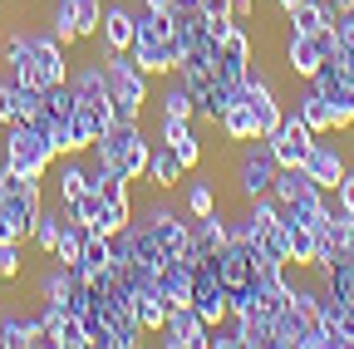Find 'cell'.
Returning a JSON list of instances; mask_svg holds the SVG:
<instances>
[{"instance_id": "33", "label": "cell", "mask_w": 354, "mask_h": 349, "mask_svg": "<svg viewBox=\"0 0 354 349\" xmlns=\"http://www.w3.org/2000/svg\"><path fill=\"white\" fill-rule=\"evenodd\" d=\"M59 6H64V15H69V25H74L79 39H94V35H99L104 0H59Z\"/></svg>"}, {"instance_id": "2", "label": "cell", "mask_w": 354, "mask_h": 349, "mask_svg": "<svg viewBox=\"0 0 354 349\" xmlns=\"http://www.w3.org/2000/svg\"><path fill=\"white\" fill-rule=\"evenodd\" d=\"M39 207H44V178H20L15 167L0 162V236L30 241Z\"/></svg>"}, {"instance_id": "43", "label": "cell", "mask_w": 354, "mask_h": 349, "mask_svg": "<svg viewBox=\"0 0 354 349\" xmlns=\"http://www.w3.org/2000/svg\"><path fill=\"white\" fill-rule=\"evenodd\" d=\"M330 202H335L339 211H354V167H349L344 178H339V182L330 187Z\"/></svg>"}, {"instance_id": "46", "label": "cell", "mask_w": 354, "mask_h": 349, "mask_svg": "<svg viewBox=\"0 0 354 349\" xmlns=\"http://www.w3.org/2000/svg\"><path fill=\"white\" fill-rule=\"evenodd\" d=\"M232 15L236 20H256V0H232Z\"/></svg>"}, {"instance_id": "20", "label": "cell", "mask_w": 354, "mask_h": 349, "mask_svg": "<svg viewBox=\"0 0 354 349\" xmlns=\"http://www.w3.org/2000/svg\"><path fill=\"white\" fill-rule=\"evenodd\" d=\"M50 182H55L59 202L69 207L79 192H88V187H94V178H88V158H84V153H69V158H59V167H50Z\"/></svg>"}, {"instance_id": "28", "label": "cell", "mask_w": 354, "mask_h": 349, "mask_svg": "<svg viewBox=\"0 0 354 349\" xmlns=\"http://www.w3.org/2000/svg\"><path fill=\"white\" fill-rule=\"evenodd\" d=\"M216 128H221V138L236 143V148H241V143H251V138H261V133H256V113H251V104H246V99H232V104H227V113L216 118Z\"/></svg>"}, {"instance_id": "34", "label": "cell", "mask_w": 354, "mask_h": 349, "mask_svg": "<svg viewBox=\"0 0 354 349\" xmlns=\"http://www.w3.org/2000/svg\"><path fill=\"white\" fill-rule=\"evenodd\" d=\"M216 207H221V197H216L212 178H192V172H187V192H183V211H187V216H207V211H216Z\"/></svg>"}, {"instance_id": "41", "label": "cell", "mask_w": 354, "mask_h": 349, "mask_svg": "<svg viewBox=\"0 0 354 349\" xmlns=\"http://www.w3.org/2000/svg\"><path fill=\"white\" fill-rule=\"evenodd\" d=\"M44 30H50L59 45H79V35H74V25H69V15H64V6L59 0H50V15H44Z\"/></svg>"}, {"instance_id": "29", "label": "cell", "mask_w": 354, "mask_h": 349, "mask_svg": "<svg viewBox=\"0 0 354 349\" xmlns=\"http://www.w3.org/2000/svg\"><path fill=\"white\" fill-rule=\"evenodd\" d=\"M74 281H79V276H74V266H64V261H55V256H50V266L39 271L35 290H39V300H44V305H64V300H69V290H74Z\"/></svg>"}, {"instance_id": "26", "label": "cell", "mask_w": 354, "mask_h": 349, "mask_svg": "<svg viewBox=\"0 0 354 349\" xmlns=\"http://www.w3.org/2000/svg\"><path fill=\"white\" fill-rule=\"evenodd\" d=\"M35 344H44L39 310L35 315H0V349H35Z\"/></svg>"}, {"instance_id": "42", "label": "cell", "mask_w": 354, "mask_h": 349, "mask_svg": "<svg viewBox=\"0 0 354 349\" xmlns=\"http://www.w3.org/2000/svg\"><path fill=\"white\" fill-rule=\"evenodd\" d=\"M202 15L212 20V30H216V35L236 20V15H232V0H202Z\"/></svg>"}, {"instance_id": "12", "label": "cell", "mask_w": 354, "mask_h": 349, "mask_svg": "<svg viewBox=\"0 0 354 349\" xmlns=\"http://www.w3.org/2000/svg\"><path fill=\"white\" fill-rule=\"evenodd\" d=\"M207 320L192 310V305H172L167 310V325L158 330V339H162V349H207Z\"/></svg>"}, {"instance_id": "6", "label": "cell", "mask_w": 354, "mask_h": 349, "mask_svg": "<svg viewBox=\"0 0 354 349\" xmlns=\"http://www.w3.org/2000/svg\"><path fill=\"white\" fill-rule=\"evenodd\" d=\"M276 172H281V162H276V153H271V143H266V138H251V143H241V153H236V172H232L236 202L271 197V182H276Z\"/></svg>"}, {"instance_id": "27", "label": "cell", "mask_w": 354, "mask_h": 349, "mask_svg": "<svg viewBox=\"0 0 354 349\" xmlns=\"http://www.w3.org/2000/svg\"><path fill=\"white\" fill-rule=\"evenodd\" d=\"M158 118H197V94L177 74H167V84L158 89Z\"/></svg>"}, {"instance_id": "10", "label": "cell", "mask_w": 354, "mask_h": 349, "mask_svg": "<svg viewBox=\"0 0 354 349\" xmlns=\"http://www.w3.org/2000/svg\"><path fill=\"white\" fill-rule=\"evenodd\" d=\"M133 39H138L133 0H104V20H99V45H104V55H128Z\"/></svg>"}, {"instance_id": "17", "label": "cell", "mask_w": 354, "mask_h": 349, "mask_svg": "<svg viewBox=\"0 0 354 349\" xmlns=\"http://www.w3.org/2000/svg\"><path fill=\"white\" fill-rule=\"evenodd\" d=\"M310 84H315V89L325 94V104L335 109L339 133H344V128H354V84H349V79H339V74H330L325 64H320V74L310 79Z\"/></svg>"}, {"instance_id": "16", "label": "cell", "mask_w": 354, "mask_h": 349, "mask_svg": "<svg viewBox=\"0 0 354 349\" xmlns=\"http://www.w3.org/2000/svg\"><path fill=\"white\" fill-rule=\"evenodd\" d=\"M305 172H310V182H315V187H335L339 178H344V172H349V158L335 148V143H325V133L315 138V143H310V153H305V162H300Z\"/></svg>"}, {"instance_id": "39", "label": "cell", "mask_w": 354, "mask_h": 349, "mask_svg": "<svg viewBox=\"0 0 354 349\" xmlns=\"http://www.w3.org/2000/svg\"><path fill=\"white\" fill-rule=\"evenodd\" d=\"M25 276V241L0 236V281H20Z\"/></svg>"}, {"instance_id": "36", "label": "cell", "mask_w": 354, "mask_h": 349, "mask_svg": "<svg viewBox=\"0 0 354 349\" xmlns=\"http://www.w3.org/2000/svg\"><path fill=\"white\" fill-rule=\"evenodd\" d=\"M310 187H315V182H310V172H305V167H281V172H276V182H271V197L286 207V202L305 197Z\"/></svg>"}, {"instance_id": "45", "label": "cell", "mask_w": 354, "mask_h": 349, "mask_svg": "<svg viewBox=\"0 0 354 349\" xmlns=\"http://www.w3.org/2000/svg\"><path fill=\"white\" fill-rule=\"evenodd\" d=\"M335 30H339V45H344V50L354 55V10H344V15L335 20Z\"/></svg>"}, {"instance_id": "19", "label": "cell", "mask_w": 354, "mask_h": 349, "mask_svg": "<svg viewBox=\"0 0 354 349\" xmlns=\"http://www.w3.org/2000/svg\"><path fill=\"white\" fill-rule=\"evenodd\" d=\"M281 227H286V241H290V266L315 271L320 266V232L295 222V216H286V211H281Z\"/></svg>"}, {"instance_id": "11", "label": "cell", "mask_w": 354, "mask_h": 349, "mask_svg": "<svg viewBox=\"0 0 354 349\" xmlns=\"http://www.w3.org/2000/svg\"><path fill=\"white\" fill-rule=\"evenodd\" d=\"M266 143H271V153H276L281 167H300L305 153H310V143H315V133H310V123H305L295 109H286V113H281V128H276Z\"/></svg>"}, {"instance_id": "3", "label": "cell", "mask_w": 354, "mask_h": 349, "mask_svg": "<svg viewBox=\"0 0 354 349\" xmlns=\"http://www.w3.org/2000/svg\"><path fill=\"white\" fill-rule=\"evenodd\" d=\"M104 79H109V99L118 118H143L153 104V79L133 64V55H104Z\"/></svg>"}, {"instance_id": "47", "label": "cell", "mask_w": 354, "mask_h": 349, "mask_svg": "<svg viewBox=\"0 0 354 349\" xmlns=\"http://www.w3.org/2000/svg\"><path fill=\"white\" fill-rule=\"evenodd\" d=\"M202 0H172V15H197Z\"/></svg>"}, {"instance_id": "9", "label": "cell", "mask_w": 354, "mask_h": 349, "mask_svg": "<svg viewBox=\"0 0 354 349\" xmlns=\"http://www.w3.org/2000/svg\"><path fill=\"white\" fill-rule=\"evenodd\" d=\"M281 59H286V74H290V79L310 84V79L320 74V64H325V50H320V39H315V35H305V30H290V25H286Z\"/></svg>"}, {"instance_id": "48", "label": "cell", "mask_w": 354, "mask_h": 349, "mask_svg": "<svg viewBox=\"0 0 354 349\" xmlns=\"http://www.w3.org/2000/svg\"><path fill=\"white\" fill-rule=\"evenodd\" d=\"M325 6H330L335 15H344V10H354V0H325Z\"/></svg>"}, {"instance_id": "31", "label": "cell", "mask_w": 354, "mask_h": 349, "mask_svg": "<svg viewBox=\"0 0 354 349\" xmlns=\"http://www.w3.org/2000/svg\"><path fill=\"white\" fill-rule=\"evenodd\" d=\"M335 20H339V15L325 6V0H295L290 15H286V25H290V30H305V35H315V30L335 25Z\"/></svg>"}, {"instance_id": "22", "label": "cell", "mask_w": 354, "mask_h": 349, "mask_svg": "<svg viewBox=\"0 0 354 349\" xmlns=\"http://www.w3.org/2000/svg\"><path fill=\"white\" fill-rule=\"evenodd\" d=\"M167 39H172V35H167ZM167 39H143V35L133 39V50H128V55H133V64H138L148 79H167V74L177 69V55H172Z\"/></svg>"}, {"instance_id": "24", "label": "cell", "mask_w": 354, "mask_h": 349, "mask_svg": "<svg viewBox=\"0 0 354 349\" xmlns=\"http://www.w3.org/2000/svg\"><path fill=\"white\" fill-rule=\"evenodd\" d=\"M148 182H153L158 192H177V182H187L183 158H177L167 143H158V148H153V158H148Z\"/></svg>"}, {"instance_id": "15", "label": "cell", "mask_w": 354, "mask_h": 349, "mask_svg": "<svg viewBox=\"0 0 354 349\" xmlns=\"http://www.w3.org/2000/svg\"><path fill=\"white\" fill-rule=\"evenodd\" d=\"M158 143H167L183 158L187 172L202 167V138H197V118H158Z\"/></svg>"}, {"instance_id": "5", "label": "cell", "mask_w": 354, "mask_h": 349, "mask_svg": "<svg viewBox=\"0 0 354 349\" xmlns=\"http://www.w3.org/2000/svg\"><path fill=\"white\" fill-rule=\"evenodd\" d=\"M10 79L30 84V89H50V84H64V79H69V45H59L50 30H30V59H25Z\"/></svg>"}, {"instance_id": "8", "label": "cell", "mask_w": 354, "mask_h": 349, "mask_svg": "<svg viewBox=\"0 0 354 349\" xmlns=\"http://www.w3.org/2000/svg\"><path fill=\"white\" fill-rule=\"evenodd\" d=\"M69 89L84 109H94L109 128H113V99H109V79H104V59H84L79 69H69Z\"/></svg>"}, {"instance_id": "37", "label": "cell", "mask_w": 354, "mask_h": 349, "mask_svg": "<svg viewBox=\"0 0 354 349\" xmlns=\"http://www.w3.org/2000/svg\"><path fill=\"white\" fill-rule=\"evenodd\" d=\"M84 241H88V227L69 216V222L59 227V241H55V261H64V266H74V261L84 256Z\"/></svg>"}, {"instance_id": "18", "label": "cell", "mask_w": 354, "mask_h": 349, "mask_svg": "<svg viewBox=\"0 0 354 349\" xmlns=\"http://www.w3.org/2000/svg\"><path fill=\"white\" fill-rule=\"evenodd\" d=\"M39 113V89H30V84L20 79H0V128L6 123H20V118H35Z\"/></svg>"}, {"instance_id": "14", "label": "cell", "mask_w": 354, "mask_h": 349, "mask_svg": "<svg viewBox=\"0 0 354 349\" xmlns=\"http://www.w3.org/2000/svg\"><path fill=\"white\" fill-rule=\"evenodd\" d=\"M192 266H197V256L183 251V256H167L162 266L153 271L158 276V290L167 300V310H172V305H192Z\"/></svg>"}, {"instance_id": "23", "label": "cell", "mask_w": 354, "mask_h": 349, "mask_svg": "<svg viewBox=\"0 0 354 349\" xmlns=\"http://www.w3.org/2000/svg\"><path fill=\"white\" fill-rule=\"evenodd\" d=\"M295 113L310 123V133H315V138H320V133H325V138H330V133H339V123H335V109L325 104V94L315 89V84H305V89L295 94Z\"/></svg>"}, {"instance_id": "35", "label": "cell", "mask_w": 354, "mask_h": 349, "mask_svg": "<svg viewBox=\"0 0 354 349\" xmlns=\"http://www.w3.org/2000/svg\"><path fill=\"white\" fill-rule=\"evenodd\" d=\"M266 261H271V266H290V241H286V227L281 222H271L266 232H256V241H251Z\"/></svg>"}, {"instance_id": "7", "label": "cell", "mask_w": 354, "mask_h": 349, "mask_svg": "<svg viewBox=\"0 0 354 349\" xmlns=\"http://www.w3.org/2000/svg\"><path fill=\"white\" fill-rule=\"evenodd\" d=\"M143 222L153 227L162 256H183V251H192V216H187L183 207H167V202L143 207Z\"/></svg>"}, {"instance_id": "25", "label": "cell", "mask_w": 354, "mask_h": 349, "mask_svg": "<svg viewBox=\"0 0 354 349\" xmlns=\"http://www.w3.org/2000/svg\"><path fill=\"white\" fill-rule=\"evenodd\" d=\"M64 222H69V207H64V202L39 207L35 227H30V246H35L39 256H55V241H59V227H64Z\"/></svg>"}, {"instance_id": "13", "label": "cell", "mask_w": 354, "mask_h": 349, "mask_svg": "<svg viewBox=\"0 0 354 349\" xmlns=\"http://www.w3.org/2000/svg\"><path fill=\"white\" fill-rule=\"evenodd\" d=\"M69 216H74V222H84L88 232H99V236H113V232H123L128 222H123V216L104 202V192L99 187H88V192H79L74 202H69Z\"/></svg>"}, {"instance_id": "40", "label": "cell", "mask_w": 354, "mask_h": 349, "mask_svg": "<svg viewBox=\"0 0 354 349\" xmlns=\"http://www.w3.org/2000/svg\"><path fill=\"white\" fill-rule=\"evenodd\" d=\"M207 349H241V320L227 315L221 325H212L207 330Z\"/></svg>"}, {"instance_id": "38", "label": "cell", "mask_w": 354, "mask_h": 349, "mask_svg": "<svg viewBox=\"0 0 354 349\" xmlns=\"http://www.w3.org/2000/svg\"><path fill=\"white\" fill-rule=\"evenodd\" d=\"M300 339H305V320H300L295 305H286L276 315V349H300Z\"/></svg>"}, {"instance_id": "30", "label": "cell", "mask_w": 354, "mask_h": 349, "mask_svg": "<svg viewBox=\"0 0 354 349\" xmlns=\"http://www.w3.org/2000/svg\"><path fill=\"white\" fill-rule=\"evenodd\" d=\"M109 266H113V241H109V236H99V232H88L84 256L74 261V276H79V281H94V276H104Z\"/></svg>"}, {"instance_id": "4", "label": "cell", "mask_w": 354, "mask_h": 349, "mask_svg": "<svg viewBox=\"0 0 354 349\" xmlns=\"http://www.w3.org/2000/svg\"><path fill=\"white\" fill-rule=\"evenodd\" d=\"M0 162L15 167L20 178H50V167H55V153L50 143H44V133L20 118V123H6V138H0Z\"/></svg>"}, {"instance_id": "44", "label": "cell", "mask_w": 354, "mask_h": 349, "mask_svg": "<svg viewBox=\"0 0 354 349\" xmlns=\"http://www.w3.org/2000/svg\"><path fill=\"white\" fill-rule=\"evenodd\" d=\"M325 69H330V74H339V79H349V84H354V55H349V50H344V45H339V50H335V55H330V59H325Z\"/></svg>"}, {"instance_id": "32", "label": "cell", "mask_w": 354, "mask_h": 349, "mask_svg": "<svg viewBox=\"0 0 354 349\" xmlns=\"http://www.w3.org/2000/svg\"><path fill=\"white\" fill-rule=\"evenodd\" d=\"M236 320H241V349H276V315L251 310V315H236Z\"/></svg>"}, {"instance_id": "21", "label": "cell", "mask_w": 354, "mask_h": 349, "mask_svg": "<svg viewBox=\"0 0 354 349\" xmlns=\"http://www.w3.org/2000/svg\"><path fill=\"white\" fill-rule=\"evenodd\" d=\"M232 241V222L227 211H207V216H192V256H216L221 246Z\"/></svg>"}, {"instance_id": "1", "label": "cell", "mask_w": 354, "mask_h": 349, "mask_svg": "<svg viewBox=\"0 0 354 349\" xmlns=\"http://www.w3.org/2000/svg\"><path fill=\"white\" fill-rule=\"evenodd\" d=\"M84 158L94 162V167L118 172V178H128V182L148 178L153 143H148V133H143V118H113V128H109V133H99V143L88 148Z\"/></svg>"}]
</instances>
